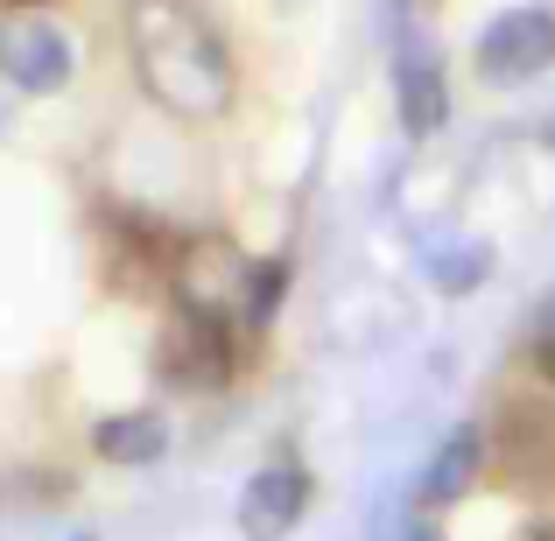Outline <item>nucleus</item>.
I'll return each instance as SVG.
<instances>
[{"mask_svg":"<svg viewBox=\"0 0 555 541\" xmlns=\"http://www.w3.org/2000/svg\"><path fill=\"white\" fill-rule=\"evenodd\" d=\"M542 141H548V149H555V120H548V127H542Z\"/></svg>","mask_w":555,"mask_h":541,"instance_id":"nucleus-13","label":"nucleus"},{"mask_svg":"<svg viewBox=\"0 0 555 541\" xmlns=\"http://www.w3.org/2000/svg\"><path fill=\"white\" fill-rule=\"evenodd\" d=\"M534 365H542V373L555 379V302L542 310V324H534Z\"/></svg>","mask_w":555,"mask_h":541,"instance_id":"nucleus-11","label":"nucleus"},{"mask_svg":"<svg viewBox=\"0 0 555 541\" xmlns=\"http://www.w3.org/2000/svg\"><path fill=\"white\" fill-rule=\"evenodd\" d=\"M393 113L415 141H429L450 120V70L429 42H401V56H393Z\"/></svg>","mask_w":555,"mask_h":541,"instance_id":"nucleus-6","label":"nucleus"},{"mask_svg":"<svg viewBox=\"0 0 555 541\" xmlns=\"http://www.w3.org/2000/svg\"><path fill=\"white\" fill-rule=\"evenodd\" d=\"M155 365L169 387H218V379H232V331L204 324V317H177V331H163V345H155Z\"/></svg>","mask_w":555,"mask_h":541,"instance_id":"nucleus-7","label":"nucleus"},{"mask_svg":"<svg viewBox=\"0 0 555 541\" xmlns=\"http://www.w3.org/2000/svg\"><path fill=\"white\" fill-rule=\"evenodd\" d=\"M70 42H64V28H50V22H8L0 28V78L14 85V92H56V85L70 78Z\"/></svg>","mask_w":555,"mask_h":541,"instance_id":"nucleus-5","label":"nucleus"},{"mask_svg":"<svg viewBox=\"0 0 555 541\" xmlns=\"http://www.w3.org/2000/svg\"><path fill=\"white\" fill-rule=\"evenodd\" d=\"M92 450L106 464H155L169 450V422L155 408H127V415H106L92 429Z\"/></svg>","mask_w":555,"mask_h":541,"instance_id":"nucleus-8","label":"nucleus"},{"mask_svg":"<svg viewBox=\"0 0 555 541\" xmlns=\"http://www.w3.org/2000/svg\"><path fill=\"white\" fill-rule=\"evenodd\" d=\"M520 541H555V528H534V534H520Z\"/></svg>","mask_w":555,"mask_h":541,"instance_id":"nucleus-12","label":"nucleus"},{"mask_svg":"<svg viewBox=\"0 0 555 541\" xmlns=\"http://www.w3.org/2000/svg\"><path fill=\"white\" fill-rule=\"evenodd\" d=\"M302 506H310V472L302 464H260L240 492V534L246 541H288Z\"/></svg>","mask_w":555,"mask_h":541,"instance_id":"nucleus-4","label":"nucleus"},{"mask_svg":"<svg viewBox=\"0 0 555 541\" xmlns=\"http://www.w3.org/2000/svg\"><path fill=\"white\" fill-rule=\"evenodd\" d=\"M415 541H436V534H429V528H415Z\"/></svg>","mask_w":555,"mask_h":541,"instance_id":"nucleus-14","label":"nucleus"},{"mask_svg":"<svg viewBox=\"0 0 555 541\" xmlns=\"http://www.w3.org/2000/svg\"><path fill=\"white\" fill-rule=\"evenodd\" d=\"M486 274H492V246L486 240H450V246L429 254V282L443 288V296H472Z\"/></svg>","mask_w":555,"mask_h":541,"instance_id":"nucleus-10","label":"nucleus"},{"mask_svg":"<svg viewBox=\"0 0 555 541\" xmlns=\"http://www.w3.org/2000/svg\"><path fill=\"white\" fill-rule=\"evenodd\" d=\"M478 78L486 85H528L555 64V8H506L478 28Z\"/></svg>","mask_w":555,"mask_h":541,"instance_id":"nucleus-3","label":"nucleus"},{"mask_svg":"<svg viewBox=\"0 0 555 541\" xmlns=\"http://www.w3.org/2000/svg\"><path fill=\"white\" fill-rule=\"evenodd\" d=\"M22 8H36V0H22Z\"/></svg>","mask_w":555,"mask_h":541,"instance_id":"nucleus-15","label":"nucleus"},{"mask_svg":"<svg viewBox=\"0 0 555 541\" xmlns=\"http://www.w3.org/2000/svg\"><path fill=\"white\" fill-rule=\"evenodd\" d=\"M127 42H134L141 92L190 127L232 113V56L197 0H127Z\"/></svg>","mask_w":555,"mask_h":541,"instance_id":"nucleus-1","label":"nucleus"},{"mask_svg":"<svg viewBox=\"0 0 555 541\" xmlns=\"http://www.w3.org/2000/svg\"><path fill=\"white\" fill-rule=\"evenodd\" d=\"M478 472H486V436H478V429L443 436V450H436L429 472H422V500H429V506L464 500V492L478 486Z\"/></svg>","mask_w":555,"mask_h":541,"instance_id":"nucleus-9","label":"nucleus"},{"mask_svg":"<svg viewBox=\"0 0 555 541\" xmlns=\"http://www.w3.org/2000/svg\"><path fill=\"white\" fill-rule=\"evenodd\" d=\"M288 260H254L232 240H190L177 260V302L183 317H204V324H268L274 302H282Z\"/></svg>","mask_w":555,"mask_h":541,"instance_id":"nucleus-2","label":"nucleus"}]
</instances>
